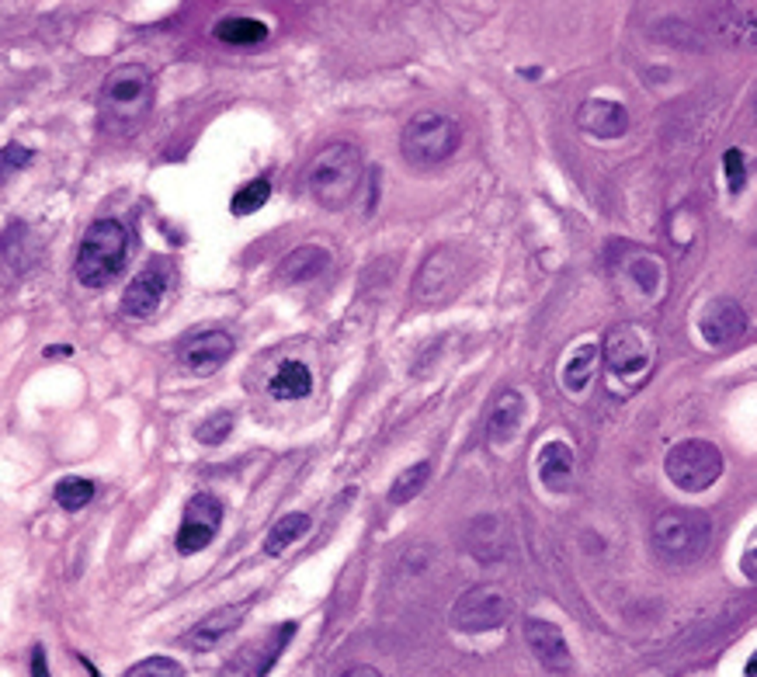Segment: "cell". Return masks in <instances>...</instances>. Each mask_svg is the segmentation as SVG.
Returning <instances> with one entry per match:
<instances>
[{
	"mask_svg": "<svg viewBox=\"0 0 757 677\" xmlns=\"http://www.w3.org/2000/svg\"><path fill=\"white\" fill-rule=\"evenodd\" d=\"M101 122L112 132L136 129L154 108V77L139 63H126L101 84Z\"/></svg>",
	"mask_w": 757,
	"mask_h": 677,
	"instance_id": "obj_1",
	"label": "cell"
},
{
	"mask_svg": "<svg viewBox=\"0 0 757 677\" xmlns=\"http://www.w3.org/2000/svg\"><path fill=\"white\" fill-rule=\"evenodd\" d=\"M129 258V233L119 219H97L80 240V251L73 260V275L80 285L87 289H101L108 285Z\"/></svg>",
	"mask_w": 757,
	"mask_h": 677,
	"instance_id": "obj_2",
	"label": "cell"
},
{
	"mask_svg": "<svg viewBox=\"0 0 757 677\" xmlns=\"http://www.w3.org/2000/svg\"><path fill=\"white\" fill-rule=\"evenodd\" d=\"M306 185L310 194L323 209L337 212L354 198L362 185V157L351 143H330L323 146V153H316V161L306 170Z\"/></svg>",
	"mask_w": 757,
	"mask_h": 677,
	"instance_id": "obj_3",
	"label": "cell"
},
{
	"mask_svg": "<svg viewBox=\"0 0 757 677\" xmlns=\"http://www.w3.org/2000/svg\"><path fill=\"white\" fill-rule=\"evenodd\" d=\"M712 539V521L692 508H667L653 521V549L663 563H695Z\"/></svg>",
	"mask_w": 757,
	"mask_h": 677,
	"instance_id": "obj_4",
	"label": "cell"
},
{
	"mask_svg": "<svg viewBox=\"0 0 757 677\" xmlns=\"http://www.w3.org/2000/svg\"><path fill=\"white\" fill-rule=\"evenodd\" d=\"M459 143H462V126L435 111L413 115L400 136V150L413 167H438L459 150Z\"/></svg>",
	"mask_w": 757,
	"mask_h": 677,
	"instance_id": "obj_5",
	"label": "cell"
},
{
	"mask_svg": "<svg viewBox=\"0 0 757 677\" xmlns=\"http://www.w3.org/2000/svg\"><path fill=\"white\" fill-rule=\"evenodd\" d=\"M611 275H615V285L632 310H653L667 295V268L653 251L629 247L611 264Z\"/></svg>",
	"mask_w": 757,
	"mask_h": 677,
	"instance_id": "obj_6",
	"label": "cell"
},
{
	"mask_svg": "<svg viewBox=\"0 0 757 677\" xmlns=\"http://www.w3.org/2000/svg\"><path fill=\"white\" fill-rule=\"evenodd\" d=\"M667 480L685 490V493H702L723 476V451L705 438H685L663 458Z\"/></svg>",
	"mask_w": 757,
	"mask_h": 677,
	"instance_id": "obj_7",
	"label": "cell"
},
{
	"mask_svg": "<svg viewBox=\"0 0 757 677\" xmlns=\"http://www.w3.org/2000/svg\"><path fill=\"white\" fill-rule=\"evenodd\" d=\"M601 355L608 361L615 379L636 383L646 376L650 361H653V348H650V334L639 323H615L604 341H601Z\"/></svg>",
	"mask_w": 757,
	"mask_h": 677,
	"instance_id": "obj_8",
	"label": "cell"
},
{
	"mask_svg": "<svg viewBox=\"0 0 757 677\" xmlns=\"http://www.w3.org/2000/svg\"><path fill=\"white\" fill-rule=\"evenodd\" d=\"M507 618H511V598L494 583L462 590V598H455L452 605V625L462 632H490L501 629Z\"/></svg>",
	"mask_w": 757,
	"mask_h": 677,
	"instance_id": "obj_9",
	"label": "cell"
},
{
	"mask_svg": "<svg viewBox=\"0 0 757 677\" xmlns=\"http://www.w3.org/2000/svg\"><path fill=\"white\" fill-rule=\"evenodd\" d=\"M462 285V260L452 247L431 251L413 278V299L420 306H442Z\"/></svg>",
	"mask_w": 757,
	"mask_h": 677,
	"instance_id": "obj_10",
	"label": "cell"
},
{
	"mask_svg": "<svg viewBox=\"0 0 757 677\" xmlns=\"http://www.w3.org/2000/svg\"><path fill=\"white\" fill-rule=\"evenodd\" d=\"M222 524V504L212 493H195L185 504V517L178 528V552L181 556H195L216 539Z\"/></svg>",
	"mask_w": 757,
	"mask_h": 677,
	"instance_id": "obj_11",
	"label": "cell"
},
{
	"mask_svg": "<svg viewBox=\"0 0 757 677\" xmlns=\"http://www.w3.org/2000/svg\"><path fill=\"white\" fill-rule=\"evenodd\" d=\"M167 285H171V264L167 260H150L132 282H129L126 295H122V313L132 317V320H146L154 317L167 295Z\"/></svg>",
	"mask_w": 757,
	"mask_h": 677,
	"instance_id": "obj_12",
	"label": "cell"
},
{
	"mask_svg": "<svg viewBox=\"0 0 757 677\" xmlns=\"http://www.w3.org/2000/svg\"><path fill=\"white\" fill-rule=\"evenodd\" d=\"M744 330H747V313H744V306H740L736 299H729V295H720V299L705 302V310H702V317H698V334H702V341H705L709 348H726V344H733Z\"/></svg>",
	"mask_w": 757,
	"mask_h": 677,
	"instance_id": "obj_13",
	"label": "cell"
},
{
	"mask_svg": "<svg viewBox=\"0 0 757 677\" xmlns=\"http://www.w3.org/2000/svg\"><path fill=\"white\" fill-rule=\"evenodd\" d=\"M525 643H528L532 656L545 671H553V674H570L573 671V653H570V646L556 622L525 618Z\"/></svg>",
	"mask_w": 757,
	"mask_h": 677,
	"instance_id": "obj_14",
	"label": "cell"
},
{
	"mask_svg": "<svg viewBox=\"0 0 757 677\" xmlns=\"http://www.w3.org/2000/svg\"><path fill=\"white\" fill-rule=\"evenodd\" d=\"M233 355V337L226 330H202L181 348V361L195 376H212Z\"/></svg>",
	"mask_w": 757,
	"mask_h": 677,
	"instance_id": "obj_15",
	"label": "cell"
},
{
	"mask_svg": "<svg viewBox=\"0 0 757 677\" xmlns=\"http://www.w3.org/2000/svg\"><path fill=\"white\" fill-rule=\"evenodd\" d=\"M247 612H251V601H240V605H226V608H216L212 615L198 618L188 632H185V646H188V649H198V653H205V649L220 646L226 636H233V632L240 629V622H244V615H247Z\"/></svg>",
	"mask_w": 757,
	"mask_h": 677,
	"instance_id": "obj_16",
	"label": "cell"
},
{
	"mask_svg": "<svg viewBox=\"0 0 757 677\" xmlns=\"http://www.w3.org/2000/svg\"><path fill=\"white\" fill-rule=\"evenodd\" d=\"M577 126L595 139H619L629 132V111L611 97H587L577 108Z\"/></svg>",
	"mask_w": 757,
	"mask_h": 677,
	"instance_id": "obj_17",
	"label": "cell"
},
{
	"mask_svg": "<svg viewBox=\"0 0 757 677\" xmlns=\"http://www.w3.org/2000/svg\"><path fill=\"white\" fill-rule=\"evenodd\" d=\"M521 417H525V396L518 389H504L490 403V414H487V438H490V445L507 449L518 438V431H521Z\"/></svg>",
	"mask_w": 757,
	"mask_h": 677,
	"instance_id": "obj_18",
	"label": "cell"
},
{
	"mask_svg": "<svg viewBox=\"0 0 757 677\" xmlns=\"http://www.w3.org/2000/svg\"><path fill=\"white\" fill-rule=\"evenodd\" d=\"M538 480L553 493L570 490V483H573V449L567 442H545L538 449Z\"/></svg>",
	"mask_w": 757,
	"mask_h": 677,
	"instance_id": "obj_19",
	"label": "cell"
},
{
	"mask_svg": "<svg viewBox=\"0 0 757 677\" xmlns=\"http://www.w3.org/2000/svg\"><path fill=\"white\" fill-rule=\"evenodd\" d=\"M327 264H330V254H327L323 247L306 244V247H295V251L282 260L279 275H282V282H288V285H303V282L320 278V275L327 271Z\"/></svg>",
	"mask_w": 757,
	"mask_h": 677,
	"instance_id": "obj_20",
	"label": "cell"
},
{
	"mask_svg": "<svg viewBox=\"0 0 757 677\" xmlns=\"http://www.w3.org/2000/svg\"><path fill=\"white\" fill-rule=\"evenodd\" d=\"M598 355H601V344H580L577 351H570V358L563 361V372H560V383H563V389H567L570 396H584L591 389L595 368H598Z\"/></svg>",
	"mask_w": 757,
	"mask_h": 677,
	"instance_id": "obj_21",
	"label": "cell"
},
{
	"mask_svg": "<svg viewBox=\"0 0 757 677\" xmlns=\"http://www.w3.org/2000/svg\"><path fill=\"white\" fill-rule=\"evenodd\" d=\"M310 389H313V376L303 361H282L268 383V392L275 400H303V396H310Z\"/></svg>",
	"mask_w": 757,
	"mask_h": 677,
	"instance_id": "obj_22",
	"label": "cell"
},
{
	"mask_svg": "<svg viewBox=\"0 0 757 677\" xmlns=\"http://www.w3.org/2000/svg\"><path fill=\"white\" fill-rule=\"evenodd\" d=\"M306 532H310V515H306V511H292V515L279 517V521L271 524L268 539H264V552H268V556H282L285 549L292 546V542H299Z\"/></svg>",
	"mask_w": 757,
	"mask_h": 677,
	"instance_id": "obj_23",
	"label": "cell"
},
{
	"mask_svg": "<svg viewBox=\"0 0 757 677\" xmlns=\"http://www.w3.org/2000/svg\"><path fill=\"white\" fill-rule=\"evenodd\" d=\"M268 35L271 32H268L264 21H257V18H240V14L222 18L220 25H216V38L226 42V45H257V42H264Z\"/></svg>",
	"mask_w": 757,
	"mask_h": 677,
	"instance_id": "obj_24",
	"label": "cell"
},
{
	"mask_svg": "<svg viewBox=\"0 0 757 677\" xmlns=\"http://www.w3.org/2000/svg\"><path fill=\"white\" fill-rule=\"evenodd\" d=\"M428 476H431V462H417L411 469H403L393 480V486H389V504H407V500H413L428 486Z\"/></svg>",
	"mask_w": 757,
	"mask_h": 677,
	"instance_id": "obj_25",
	"label": "cell"
},
{
	"mask_svg": "<svg viewBox=\"0 0 757 677\" xmlns=\"http://www.w3.org/2000/svg\"><path fill=\"white\" fill-rule=\"evenodd\" d=\"M95 500V483L84 480V476H66L56 483V504L66 508V511H80Z\"/></svg>",
	"mask_w": 757,
	"mask_h": 677,
	"instance_id": "obj_26",
	"label": "cell"
},
{
	"mask_svg": "<svg viewBox=\"0 0 757 677\" xmlns=\"http://www.w3.org/2000/svg\"><path fill=\"white\" fill-rule=\"evenodd\" d=\"M268 194H271V181L268 178H254L251 185H244L240 192L233 194V216H251V212H257L264 202H268Z\"/></svg>",
	"mask_w": 757,
	"mask_h": 677,
	"instance_id": "obj_27",
	"label": "cell"
},
{
	"mask_svg": "<svg viewBox=\"0 0 757 677\" xmlns=\"http://www.w3.org/2000/svg\"><path fill=\"white\" fill-rule=\"evenodd\" d=\"M122 677H185V667L171 656H146V660L132 664Z\"/></svg>",
	"mask_w": 757,
	"mask_h": 677,
	"instance_id": "obj_28",
	"label": "cell"
},
{
	"mask_svg": "<svg viewBox=\"0 0 757 677\" xmlns=\"http://www.w3.org/2000/svg\"><path fill=\"white\" fill-rule=\"evenodd\" d=\"M229 434H233V414H229V410L212 414L205 424H198V431H195V438H198L202 445H222Z\"/></svg>",
	"mask_w": 757,
	"mask_h": 677,
	"instance_id": "obj_29",
	"label": "cell"
},
{
	"mask_svg": "<svg viewBox=\"0 0 757 677\" xmlns=\"http://www.w3.org/2000/svg\"><path fill=\"white\" fill-rule=\"evenodd\" d=\"M723 167H726V188H729V194H740L744 185H747V167H744L740 150H726Z\"/></svg>",
	"mask_w": 757,
	"mask_h": 677,
	"instance_id": "obj_30",
	"label": "cell"
},
{
	"mask_svg": "<svg viewBox=\"0 0 757 677\" xmlns=\"http://www.w3.org/2000/svg\"><path fill=\"white\" fill-rule=\"evenodd\" d=\"M740 570L747 581H757V528L747 535V546H744V556H740Z\"/></svg>",
	"mask_w": 757,
	"mask_h": 677,
	"instance_id": "obj_31",
	"label": "cell"
},
{
	"mask_svg": "<svg viewBox=\"0 0 757 677\" xmlns=\"http://www.w3.org/2000/svg\"><path fill=\"white\" fill-rule=\"evenodd\" d=\"M29 161H32V153H29L25 146H18V143H7V146H4V170L25 167Z\"/></svg>",
	"mask_w": 757,
	"mask_h": 677,
	"instance_id": "obj_32",
	"label": "cell"
},
{
	"mask_svg": "<svg viewBox=\"0 0 757 677\" xmlns=\"http://www.w3.org/2000/svg\"><path fill=\"white\" fill-rule=\"evenodd\" d=\"M32 677H49V664H46V649L42 646L32 649Z\"/></svg>",
	"mask_w": 757,
	"mask_h": 677,
	"instance_id": "obj_33",
	"label": "cell"
},
{
	"mask_svg": "<svg viewBox=\"0 0 757 677\" xmlns=\"http://www.w3.org/2000/svg\"><path fill=\"white\" fill-rule=\"evenodd\" d=\"M341 677H382L376 667H369V664H358V667H347Z\"/></svg>",
	"mask_w": 757,
	"mask_h": 677,
	"instance_id": "obj_34",
	"label": "cell"
},
{
	"mask_svg": "<svg viewBox=\"0 0 757 677\" xmlns=\"http://www.w3.org/2000/svg\"><path fill=\"white\" fill-rule=\"evenodd\" d=\"M747 677H757V653L747 660Z\"/></svg>",
	"mask_w": 757,
	"mask_h": 677,
	"instance_id": "obj_35",
	"label": "cell"
},
{
	"mask_svg": "<svg viewBox=\"0 0 757 677\" xmlns=\"http://www.w3.org/2000/svg\"><path fill=\"white\" fill-rule=\"evenodd\" d=\"M754 108H757V101H754Z\"/></svg>",
	"mask_w": 757,
	"mask_h": 677,
	"instance_id": "obj_36",
	"label": "cell"
}]
</instances>
